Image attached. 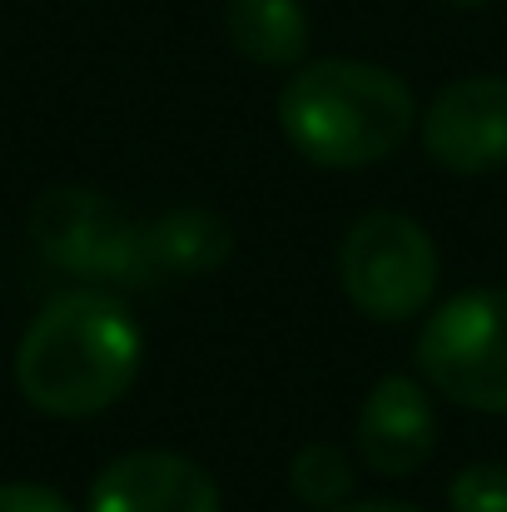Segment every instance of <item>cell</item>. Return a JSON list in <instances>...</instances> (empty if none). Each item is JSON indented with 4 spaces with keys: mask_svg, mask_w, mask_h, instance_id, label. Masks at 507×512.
Masks as SVG:
<instances>
[{
    "mask_svg": "<svg viewBox=\"0 0 507 512\" xmlns=\"http://www.w3.org/2000/svg\"><path fill=\"white\" fill-rule=\"evenodd\" d=\"M30 239L40 254L85 279H140V224L95 189L55 184L30 204Z\"/></svg>",
    "mask_w": 507,
    "mask_h": 512,
    "instance_id": "cell-5",
    "label": "cell"
},
{
    "mask_svg": "<svg viewBox=\"0 0 507 512\" xmlns=\"http://www.w3.org/2000/svg\"><path fill=\"white\" fill-rule=\"evenodd\" d=\"M358 453L373 473L383 478H408L418 473L433 448H438V413H433V398L403 378V373H388L368 388L363 408H358Z\"/></svg>",
    "mask_w": 507,
    "mask_h": 512,
    "instance_id": "cell-7",
    "label": "cell"
},
{
    "mask_svg": "<svg viewBox=\"0 0 507 512\" xmlns=\"http://www.w3.org/2000/svg\"><path fill=\"white\" fill-rule=\"evenodd\" d=\"M289 488L304 508L314 512H338L353 493V463L334 443H304L289 463Z\"/></svg>",
    "mask_w": 507,
    "mask_h": 512,
    "instance_id": "cell-11",
    "label": "cell"
},
{
    "mask_svg": "<svg viewBox=\"0 0 507 512\" xmlns=\"http://www.w3.org/2000/svg\"><path fill=\"white\" fill-rule=\"evenodd\" d=\"M229 45L269 70L304 65L309 55V15L299 0H224Z\"/></svg>",
    "mask_w": 507,
    "mask_h": 512,
    "instance_id": "cell-10",
    "label": "cell"
},
{
    "mask_svg": "<svg viewBox=\"0 0 507 512\" xmlns=\"http://www.w3.org/2000/svg\"><path fill=\"white\" fill-rule=\"evenodd\" d=\"M338 512H423L413 503H393V498H373V503H353V508H338Z\"/></svg>",
    "mask_w": 507,
    "mask_h": 512,
    "instance_id": "cell-14",
    "label": "cell"
},
{
    "mask_svg": "<svg viewBox=\"0 0 507 512\" xmlns=\"http://www.w3.org/2000/svg\"><path fill=\"white\" fill-rule=\"evenodd\" d=\"M453 512H507V468L503 463H468L448 483Z\"/></svg>",
    "mask_w": 507,
    "mask_h": 512,
    "instance_id": "cell-12",
    "label": "cell"
},
{
    "mask_svg": "<svg viewBox=\"0 0 507 512\" xmlns=\"http://www.w3.org/2000/svg\"><path fill=\"white\" fill-rule=\"evenodd\" d=\"M443 5H458V10H473V5H488V0H443Z\"/></svg>",
    "mask_w": 507,
    "mask_h": 512,
    "instance_id": "cell-15",
    "label": "cell"
},
{
    "mask_svg": "<svg viewBox=\"0 0 507 512\" xmlns=\"http://www.w3.org/2000/svg\"><path fill=\"white\" fill-rule=\"evenodd\" d=\"M234 249L229 224L214 209H174L155 224H140V279H189L214 274Z\"/></svg>",
    "mask_w": 507,
    "mask_h": 512,
    "instance_id": "cell-9",
    "label": "cell"
},
{
    "mask_svg": "<svg viewBox=\"0 0 507 512\" xmlns=\"http://www.w3.org/2000/svg\"><path fill=\"white\" fill-rule=\"evenodd\" d=\"M418 368L443 398L507 413V289H468L433 309L418 334Z\"/></svg>",
    "mask_w": 507,
    "mask_h": 512,
    "instance_id": "cell-4",
    "label": "cell"
},
{
    "mask_svg": "<svg viewBox=\"0 0 507 512\" xmlns=\"http://www.w3.org/2000/svg\"><path fill=\"white\" fill-rule=\"evenodd\" d=\"M145 343L135 319L105 294H60L15 348V388L50 418H90L120 403L140 373Z\"/></svg>",
    "mask_w": 507,
    "mask_h": 512,
    "instance_id": "cell-1",
    "label": "cell"
},
{
    "mask_svg": "<svg viewBox=\"0 0 507 512\" xmlns=\"http://www.w3.org/2000/svg\"><path fill=\"white\" fill-rule=\"evenodd\" d=\"M90 512H219V488L194 458L140 448L95 478Z\"/></svg>",
    "mask_w": 507,
    "mask_h": 512,
    "instance_id": "cell-8",
    "label": "cell"
},
{
    "mask_svg": "<svg viewBox=\"0 0 507 512\" xmlns=\"http://www.w3.org/2000/svg\"><path fill=\"white\" fill-rule=\"evenodd\" d=\"M338 279L358 314L378 324H403L433 304L438 244L428 229L398 209H373L353 219L338 249Z\"/></svg>",
    "mask_w": 507,
    "mask_h": 512,
    "instance_id": "cell-3",
    "label": "cell"
},
{
    "mask_svg": "<svg viewBox=\"0 0 507 512\" xmlns=\"http://www.w3.org/2000/svg\"><path fill=\"white\" fill-rule=\"evenodd\" d=\"M423 150L453 174H493L507 165V80L468 75L438 90L423 115Z\"/></svg>",
    "mask_w": 507,
    "mask_h": 512,
    "instance_id": "cell-6",
    "label": "cell"
},
{
    "mask_svg": "<svg viewBox=\"0 0 507 512\" xmlns=\"http://www.w3.org/2000/svg\"><path fill=\"white\" fill-rule=\"evenodd\" d=\"M418 120L413 90L368 60H309L279 90L289 145L324 170H363L388 160Z\"/></svg>",
    "mask_w": 507,
    "mask_h": 512,
    "instance_id": "cell-2",
    "label": "cell"
},
{
    "mask_svg": "<svg viewBox=\"0 0 507 512\" xmlns=\"http://www.w3.org/2000/svg\"><path fill=\"white\" fill-rule=\"evenodd\" d=\"M0 512H75L45 483H0Z\"/></svg>",
    "mask_w": 507,
    "mask_h": 512,
    "instance_id": "cell-13",
    "label": "cell"
}]
</instances>
